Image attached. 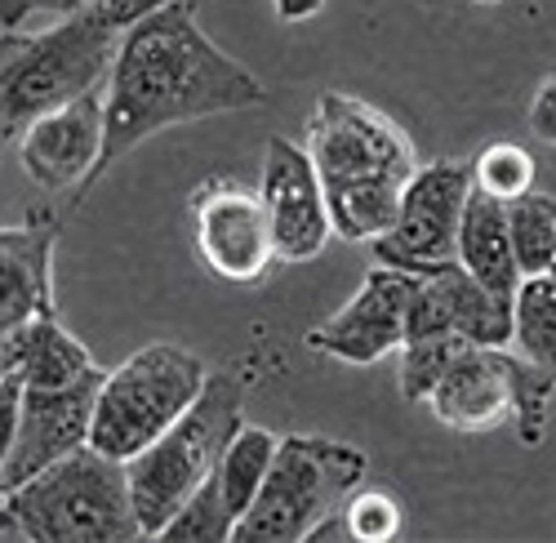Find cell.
Returning <instances> with one entry per match:
<instances>
[{
  "mask_svg": "<svg viewBox=\"0 0 556 543\" xmlns=\"http://www.w3.org/2000/svg\"><path fill=\"white\" fill-rule=\"evenodd\" d=\"M472 178L477 188L498 197V201H521L526 192H534V178H539V165L534 156L521 148V143H490L481 148V156L472 161Z\"/></svg>",
  "mask_w": 556,
  "mask_h": 543,
  "instance_id": "24",
  "label": "cell"
},
{
  "mask_svg": "<svg viewBox=\"0 0 556 543\" xmlns=\"http://www.w3.org/2000/svg\"><path fill=\"white\" fill-rule=\"evenodd\" d=\"M263 103V80L201 31L197 5L169 0L121 31V54L108 76V143L89 192L152 134Z\"/></svg>",
  "mask_w": 556,
  "mask_h": 543,
  "instance_id": "1",
  "label": "cell"
},
{
  "mask_svg": "<svg viewBox=\"0 0 556 543\" xmlns=\"http://www.w3.org/2000/svg\"><path fill=\"white\" fill-rule=\"evenodd\" d=\"M59 218L27 214L0 232V330H14L31 316L59 312L54 303V250H59Z\"/></svg>",
  "mask_w": 556,
  "mask_h": 543,
  "instance_id": "16",
  "label": "cell"
},
{
  "mask_svg": "<svg viewBox=\"0 0 556 543\" xmlns=\"http://www.w3.org/2000/svg\"><path fill=\"white\" fill-rule=\"evenodd\" d=\"M468 348V339L458 334H424V339H405L401 348V370H396V388L405 401L428 405L432 388L441 383V375L454 366V356Z\"/></svg>",
  "mask_w": 556,
  "mask_h": 543,
  "instance_id": "21",
  "label": "cell"
},
{
  "mask_svg": "<svg viewBox=\"0 0 556 543\" xmlns=\"http://www.w3.org/2000/svg\"><path fill=\"white\" fill-rule=\"evenodd\" d=\"M521 366L526 356L517 348L468 343L432 388L428 411L454 432H494L503 424H517Z\"/></svg>",
  "mask_w": 556,
  "mask_h": 543,
  "instance_id": "15",
  "label": "cell"
},
{
  "mask_svg": "<svg viewBox=\"0 0 556 543\" xmlns=\"http://www.w3.org/2000/svg\"><path fill=\"white\" fill-rule=\"evenodd\" d=\"M99 5H103L121 27H129V23H138L143 14H152V10L169 5V0H99Z\"/></svg>",
  "mask_w": 556,
  "mask_h": 543,
  "instance_id": "27",
  "label": "cell"
},
{
  "mask_svg": "<svg viewBox=\"0 0 556 543\" xmlns=\"http://www.w3.org/2000/svg\"><path fill=\"white\" fill-rule=\"evenodd\" d=\"M513 348L556 383V277H552V272L521 281Z\"/></svg>",
  "mask_w": 556,
  "mask_h": 543,
  "instance_id": "20",
  "label": "cell"
},
{
  "mask_svg": "<svg viewBox=\"0 0 556 543\" xmlns=\"http://www.w3.org/2000/svg\"><path fill=\"white\" fill-rule=\"evenodd\" d=\"M231 530H237V517H231L227 504H223L218 477H210L192 500L169 517V526L156 539H169V543H231Z\"/></svg>",
  "mask_w": 556,
  "mask_h": 543,
  "instance_id": "23",
  "label": "cell"
},
{
  "mask_svg": "<svg viewBox=\"0 0 556 543\" xmlns=\"http://www.w3.org/2000/svg\"><path fill=\"white\" fill-rule=\"evenodd\" d=\"M192 228L201 263L218 281L254 286L271 272V263H281L263 192L231 174H214L192 192Z\"/></svg>",
  "mask_w": 556,
  "mask_h": 543,
  "instance_id": "9",
  "label": "cell"
},
{
  "mask_svg": "<svg viewBox=\"0 0 556 543\" xmlns=\"http://www.w3.org/2000/svg\"><path fill=\"white\" fill-rule=\"evenodd\" d=\"M513 330H517V303L485 290L458 258L441 263L432 272H419L405 339L458 334V339L485 343V348H513Z\"/></svg>",
  "mask_w": 556,
  "mask_h": 543,
  "instance_id": "14",
  "label": "cell"
},
{
  "mask_svg": "<svg viewBox=\"0 0 556 543\" xmlns=\"http://www.w3.org/2000/svg\"><path fill=\"white\" fill-rule=\"evenodd\" d=\"M103 143H108V85L36 116L18 139V161L36 188L72 192V201L80 205L89 192V178H94L103 161Z\"/></svg>",
  "mask_w": 556,
  "mask_h": 543,
  "instance_id": "13",
  "label": "cell"
},
{
  "mask_svg": "<svg viewBox=\"0 0 556 543\" xmlns=\"http://www.w3.org/2000/svg\"><path fill=\"white\" fill-rule=\"evenodd\" d=\"M472 188H477L472 165H463V161L419 165V174L405 188L392 232L375 241V258L392 267H409V272H432L441 263H454L463 210H468Z\"/></svg>",
  "mask_w": 556,
  "mask_h": 543,
  "instance_id": "8",
  "label": "cell"
},
{
  "mask_svg": "<svg viewBox=\"0 0 556 543\" xmlns=\"http://www.w3.org/2000/svg\"><path fill=\"white\" fill-rule=\"evenodd\" d=\"M241 428H245V379L237 370H210V383L192 401V411L161 441H152L143 455L125 464L134 508L148 539H156L169 526V517L214 477L223 450Z\"/></svg>",
  "mask_w": 556,
  "mask_h": 543,
  "instance_id": "5",
  "label": "cell"
},
{
  "mask_svg": "<svg viewBox=\"0 0 556 543\" xmlns=\"http://www.w3.org/2000/svg\"><path fill=\"white\" fill-rule=\"evenodd\" d=\"M258 192L267 205L271 241H276V258L281 263H312L330 245V237H339L330 197H326V184H320L312 152L286 139V134H271L267 139Z\"/></svg>",
  "mask_w": 556,
  "mask_h": 543,
  "instance_id": "12",
  "label": "cell"
},
{
  "mask_svg": "<svg viewBox=\"0 0 556 543\" xmlns=\"http://www.w3.org/2000/svg\"><path fill=\"white\" fill-rule=\"evenodd\" d=\"M530 129H534V139L556 148V72L543 76V85L534 89V99H530Z\"/></svg>",
  "mask_w": 556,
  "mask_h": 543,
  "instance_id": "26",
  "label": "cell"
},
{
  "mask_svg": "<svg viewBox=\"0 0 556 543\" xmlns=\"http://www.w3.org/2000/svg\"><path fill=\"white\" fill-rule=\"evenodd\" d=\"M271 10L281 23H307V18H316L320 10H326V0H271Z\"/></svg>",
  "mask_w": 556,
  "mask_h": 543,
  "instance_id": "28",
  "label": "cell"
},
{
  "mask_svg": "<svg viewBox=\"0 0 556 543\" xmlns=\"http://www.w3.org/2000/svg\"><path fill=\"white\" fill-rule=\"evenodd\" d=\"M414 290H419V272L392 263L369 267L361 290L334 316L307 330V348L343 361V366H375L405 348Z\"/></svg>",
  "mask_w": 556,
  "mask_h": 543,
  "instance_id": "10",
  "label": "cell"
},
{
  "mask_svg": "<svg viewBox=\"0 0 556 543\" xmlns=\"http://www.w3.org/2000/svg\"><path fill=\"white\" fill-rule=\"evenodd\" d=\"M5 543H134L148 539L134 508L129 468L99 445H80L18 490L0 494Z\"/></svg>",
  "mask_w": 556,
  "mask_h": 543,
  "instance_id": "3",
  "label": "cell"
},
{
  "mask_svg": "<svg viewBox=\"0 0 556 543\" xmlns=\"http://www.w3.org/2000/svg\"><path fill=\"white\" fill-rule=\"evenodd\" d=\"M188 5H205V0H188Z\"/></svg>",
  "mask_w": 556,
  "mask_h": 543,
  "instance_id": "30",
  "label": "cell"
},
{
  "mask_svg": "<svg viewBox=\"0 0 556 543\" xmlns=\"http://www.w3.org/2000/svg\"><path fill=\"white\" fill-rule=\"evenodd\" d=\"M0 334H5V343H0V379H14L23 388H72L99 370V361L59 321V312L31 316V321Z\"/></svg>",
  "mask_w": 556,
  "mask_h": 543,
  "instance_id": "17",
  "label": "cell"
},
{
  "mask_svg": "<svg viewBox=\"0 0 556 543\" xmlns=\"http://www.w3.org/2000/svg\"><path fill=\"white\" fill-rule=\"evenodd\" d=\"M339 521H343V539H356V543H392L405 526V508L392 490L383 485H356L348 494V504L339 508Z\"/></svg>",
  "mask_w": 556,
  "mask_h": 543,
  "instance_id": "22",
  "label": "cell"
},
{
  "mask_svg": "<svg viewBox=\"0 0 556 543\" xmlns=\"http://www.w3.org/2000/svg\"><path fill=\"white\" fill-rule=\"evenodd\" d=\"M552 277H556V267H552Z\"/></svg>",
  "mask_w": 556,
  "mask_h": 543,
  "instance_id": "31",
  "label": "cell"
},
{
  "mask_svg": "<svg viewBox=\"0 0 556 543\" xmlns=\"http://www.w3.org/2000/svg\"><path fill=\"white\" fill-rule=\"evenodd\" d=\"M369 459L348 441L290 432L276 445L271 472L254 508L237 521L231 543H307L320 521H330L356 485H365Z\"/></svg>",
  "mask_w": 556,
  "mask_h": 543,
  "instance_id": "6",
  "label": "cell"
},
{
  "mask_svg": "<svg viewBox=\"0 0 556 543\" xmlns=\"http://www.w3.org/2000/svg\"><path fill=\"white\" fill-rule=\"evenodd\" d=\"M458 263L468 267L485 290H494L507 303H517V290L526 281V272L517 263L507 201L472 188L468 210H463V228H458Z\"/></svg>",
  "mask_w": 556,
  "mask_h": 543,
  "instance_id": "18",
  "label": "cell"
},
{
  "mask_svg": "<svg viewBox=\"0 0 556 543\" xmlns=\"http://www.w3.org/2000/svg\"><path fill=\"white\" fill-rule=\"evenodd\" d=\"M477 5H503V0H477Z\"/></svg>",
  "mask_w": 556,
  "mask_h": 543,
  "instance_id": "29",
  "label": "cell"
},
{
  "mask_svg": "<svg viewBox=\"0 0 556 543\" xmlns=\"http://www.w3.org/2000/svg\"><path fill=\"white\" fill-rule=\"evenodd\" d=\"M205 383H210V366L197 352L174 343L138 348L129 361L108 370L94 405L89 445L129 464L192 411V401L205 392Z\"/></svg>",
  "mask_w": 556,
  "mask_h": 543,
  "instance_id": "7",
  "label": "cell"
},
{
  "mask_svg": "<svg viewBox=\"0 0 556 543\" xmlns=\"http://www.w3.org/2000/svg\"><path fill=\"white\" fill-rule=\"evenodd\" d=\"M276 445H281V437H276L271 428H258V424H245L237 437H231V445L223 450V459L214 468L218 477V490H223V504L231 517H245L258 500V490L271 472V459H276Z\"/></svg>",
  "mask_w": 556,
  "mask_h": 543,
  "instance_id": "19",
  "label": "cell"
},
{
  "mask_svg": "<svg viewBox=\"0 0 556 543\" xmlns=\"http://www.w3.org/2000/svg\"><path fill=\"white\" fill-rule=\"evenodd\" d=\"M121 23L94 5L72 18H54L45 31H5V67H0V116H5V143H18L23 129L89 89H103L116 54H121Z\"/></svg>",
  "mask_w": 556,
  "mask_h": 543,
  "instance_id": "4",
  "label": "cell"
},
{
  "mask_svg": "<svg viewBox=\"0 0 556 543\" xmlns=\"http://www.w3.org/2000/svg\"><path fill=\"white\" fill-rule=\"evenodd\" d=\"M94 5H99V0H0V23H5V31H18L36 14H45V18H72V14H85Z\"/></svg>",
  "mask_w": 556,
  "mask_h": 543,
  "instance_id": "25",
  "label": "cell"
},
{
  "mask_svg": "<svg viewBox=\"0 0 556 543\" xmlns=\"http://www.w3.org/2000/svg\"><path fill=\"white\" fill-rule=\"evenodd\" d=\"M103 379H108V370L99 366L94 375H85L72 388H23L14 441L5 445V455H0V494L18 490L23 481L40 477L45 468H54L59 459L89 445Z\"/></svg>",
  "mask_w": 556,
  "mask_h": 543,
  "instance_id": "11",
  "label": "cell"
},
{
  "mask_svg": "<svg viewBox=\"0 0 556 543\" xmlns=\"http://www.w3.org/2000/svg\"><path fill=\"white\" fill-rule=\"evenodd\" d=\"M307 152L326 184L334 232L369 245L388 237L409 178L419 174L409 134L375 103L326 89L307 116Z\"/></svg>",
  "mask_w": 556,
  "mask_h": 543,
  "instance_id": "2",
  "label": "cell"
}]
</instances>
